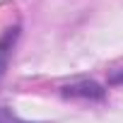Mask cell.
I'll use <instances>...</instances> for the list:
<instances>
[{
  "label": "cell",
  "mask_w": 123,
  "mask_h": 123,
  "mask_svg": "<svg viewBox=\"0 0 123 123\" xmlns=\"http://www.w3.org/2000/svg\"><path fill=\"white\" fill-rule=\"evenodd\" d=\"M63 94L65 97H75V99H92V101H101L104 99V89L97 82H92V80L73 82V85L63 87Z\"/></svg>",
  "instance_id": "1"
},
{
  "label": "cell",
  "mask_w": 123,
  "mask_h": 123,
  "mask_svg": "<svg viewBox=\"0 0 123 123\" xmlns=\"http://www.w3.org/2000/svg\"><path fill=\"white\" fill-rule=\"evenodd\" d=\"M0 123H29V121H22L19 116H15L7 109H0Z\"/></svg>",
  "instance_id": "2"
},
{
  "label": "cell",
  "mask_w": 123,
  "mask_h": 123,
  "mask_svg": "<svg viewBox=\"0 0 123 123\" xmlns=\"http://www.w3.org/2000/svg\"><path fill=\"white\" fill-rule=\"evenodd\" d=\"M7 48H10V41H5L3 46H0V75H3V70L7 65Z\"/></svg>",
  "instance_id": "3"
},
{
  "label": "cell",
  "mask_w": 123,
  "mask_h": 123,
  "mask_svg": "<svg viewBox=\"0 0 123 123\" xmlns=\"http://www.w3.org/2000/svg\"><path fill=\"white\" fill-rule=\"evenodd\" d=\"M109 82H111V85H123V73H118V70H116V73H111Z\"/></svg>",
  "instance_id": "4"
}]
</instances>
